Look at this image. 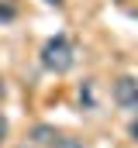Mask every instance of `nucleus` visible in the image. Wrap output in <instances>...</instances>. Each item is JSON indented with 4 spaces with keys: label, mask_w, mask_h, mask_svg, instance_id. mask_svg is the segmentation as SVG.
Returning a JSON list of instances; mask_svg holds the SVG:
<instances>
[{
    "label": "nucleus",
    "mask_w": 138,
    "mask_h": 148,
    "mask_svg": "<svg viewBox=\"0 0 138 148\" xmlns=\"http://www.w3.org/2000/svg\"><path fill=\"white\" fill-rule=\"evenodd\" d=\"M55 138H59V134H55L52 127H45V124H41V127H34V141H48V145H52Z\"/></svg>",
    "instance_id": "3"
},
{
    "label": "nucleus",
    "mask_w": 138,
    "mask_h": 148,
    "mask_svg": "<svg viewBox=\"0 0 138 148\" xmlns=\"http://www.w3.org/2000/svg\"><path fill=\"white\" fill-rule=\"evenodd\" d=\"M48 3H55V7H62V0H48Z\"/></svg>",
    "instance_id": "8"
},
{
    "label": "nucleus",
    "mask_w": 138,
    "mask_h": 148,
    "mask_svg": "<svg viewBox=\"0 0 138 148\" xmlns=\"http://www.w3.org/2000/svg\"><path fill=\"white\" fill-rule=\"evenodd\" d=\"M72 62H76V55H72V45H69L66 35H55V38L45 41V48H41V66H45V69H52V73H69Z\"/></svg>",
    "instance_id": "1"
},
{
    "label": "nucleus",
    "mask_w": 138,
    "mask_h": 148,
    "mask_svg": "<svg viewBox=\"0 0 138 148\" xmlns=\"http://www.w3.org/2000/svg\"><path fill=\"white\" fill-rule=\"evenodd\" d=\"M131 138H135V141H138V121H135V124H131Z\"/></svg>",
    "instance_id": "7"
},
{
    "label": "nucleus",
    "mask_w": 138,
    "mask_h": 148,
    "mask_svg": "<svg viewBox=\"0 0 138 148\" xmlns=\"http://www.w3.org/2000/svg\"><path fill=\"white\" fill-rule=\"evenodd\" d=\"M14 17V7H7V3H0V21H10Z\"/></svg>",
    "instance_id": "5"
},
{
    "label": "nucleus",
    "mask_w": 138,
    "mask_h": 148,
    "mask_svg": "<svg viewBox=\"0 0 138 148\" xmlns=\"http://www.w3.org/2000/svg\"><path fill=\"white\" fill-rule=\"evenodd\" d=\"M48 148H83V145H79L76 138H62V134H59V138H55V141H52Z\"/></svg>",
    "instance_id": "4"
},
{
    "label": "nucleus",
    "mask_w": 138,
    "mask_h": 148,
    "mask_svg": "<svg viewBox=\"0 0 138 148\" xmlns=\"http://www.w3.org/2000/svg\"><path fill=\"white\" fill-rule=\"evenodd\" d=\"M0 93H3V86H0Z\"/></svg>",
    "instance_id": "9"
},
{
    "label": "nucleus",
    "mask_w": 138,
    "mask_h": 148,
    "mask_svg": "<svg viewBox=\"0 0 138 148\" xmlns=\"http://www.w3.org/2000/svg\"><path fill=\"white\" fill-rule=\"evenodd\" d=\"M114 103L121 110H138V79L135 76H121L114 83Z\"/></svg>",
    "instance_id": "2"
},
{
    "label": "nucleus",
    "mask_w": 138,
    "mask_h": 148,
    "mask_svg": "<svg viewBox=\"0 0 138 148\" xmlns=\"http://www.w3.org/2000/svg\"><path fill=\"white\" fill-rule=\"evenodd\" d=\"M3 138H7V117L0 114V141H3Z\"/></svg>",
    "instance_id": "6"
}]
</instances>
